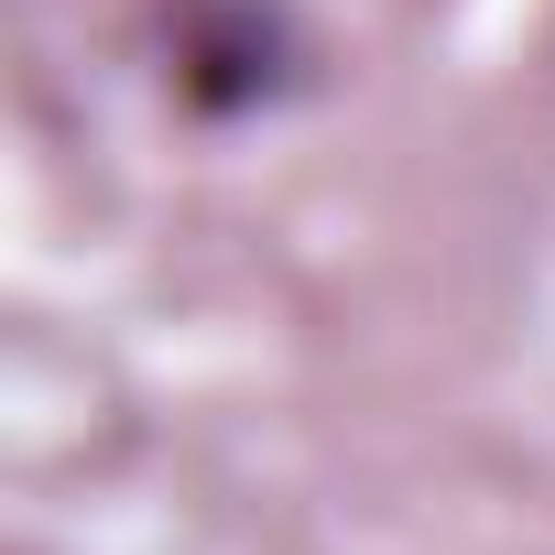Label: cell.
Here are the masks:
<instances>
[{
	"mask_svg": "<svg viewBox=\"0 0 555 555\" xmlns=\"http://www.w3.org/2000/svg\"><path fill=\"white\" fill-rule=\"evenodd\" d=\"M185 88H196L207 109H240V99H261V88H272V23H250V12H240L229 34L207 23V34H196V66H185Z\"/></svg>",
	"mask_w": 555,
	"mask_h": 555,
	"instance_id": "obj_1",
	"label": "cell"
}]
</instances>
